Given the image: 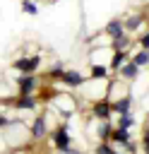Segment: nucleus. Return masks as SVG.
Masks as SVG:
<instances>
[{"label": "nucleus", "instance_id": "nucleus-1", "mask_svg": "<svg viewBox=\"0 0 149 154\" xmlns=\"http://www.w3.org/2000/svg\"><path fill=\"white\" fill-rule=\"evenodd\" d=\"M48 140H50V147L58 149V152H70L72 149V135H70L67 123H58L55 128H50Z\"/></svg>", "mask_w": 149, "mask_h": 154}, {"label": "nucleus", "instance_id": "nucleus-2", "mask_svg": "<svg viewBox=\"0 0 149 154\" xmlns=\"http://www.w3.org/2000/svg\"><path fill=\"white\" fill-rule=\"evenodd\" d=\"M106 89H108V79H94V77H87V79H84V84H82L77 91H79L84 99L96 101V99L106 96Z\"/></svg>", "mask_w": 149, "mask_h": 154}, {"label": "nucleus", "instance_id": "nucleus-3", "mask_svg": "<svg viewBox=\"0 0 149 154\" xmlns=\"http://www.w3.org/2000/svg\"><path fill=\"white\" fill-rule=\"evenodd\" d=\"M17 84V91L22 94H36L41 87V77L36 72H17V77H12Z\"/></svg>", "mask_w": 149, "mask_h": 154}, {"label": "nucleus", "instance_id": "nucleus-4", "mask_svg": "<svg viewBox=\"0 0 149 154\" xmlns=\"http://www.w3.org/2000/svg\"><path fill=\"white\" fill-rule=\"evenodd\" d=\"M48 132H50L48 116H46V113H38V116H34V120H31V125H29L31 142H43V140H48Z\"/></svg>", "mask_w": 149, "mask_h": 154}, {"label": "nucleus", "instance_id": "nucleus-5", "mask_svg": "<svg viewBox=\"0 0 149 154\" xmlns=\"http://www.w3.org/2000/svg\"><path fill=\"white\" fill-rule=\"evenodd\" d=\"M43 58L38 53H31V55H19L12 60V70L14 72H38Z\"/></svg>", "mask_w": 149, "mask_h": 154}, {"label": "nucleus", "instance_id": "nucleus-6", "mask_svg": "<svg viewBox=\"0 0 149 154\" xmlns=\"http://www.w3.org/2000/svg\"><path fill=\"white\" fill-rule=\"evenodd\" d=\"M41 106L43 103L38 101L36 94H22V91H17L12 96V108L14 111H38Z\"/></svg>", "mask_w": 149, "mask_h": 154}, {"label": "nucleus", "instance_id": "nucleus-7", "mask_svg": "<svg viewBox=\"0 0 149 154\" xmlns=\"http://www.w3.org/2000/svg\"><path fill=\"white\" fill-rule=\"evenodd\" d=\"M89 113H91L94 118H99V120H113V116H115V113H113V106H111V99H106V96L91 101Z\"/></svg>", "mask_w": 149, "mask_h": 154}, {"label": "nucleus", "instance_id": "nucleus-8", "mask_svg": "<svg viewBox=\"0 0 149 154\" xmlns=\"http://www.w3.org/2000/svg\"><path fill=\"white\" fill-rule=\"evenodd\" d=\"M144 22H147V17H144V12H130V14H125L123 17V26H125V31L127 34H139L142 29H144Z\"/></svg>", "mask_w": 149, "mask_h": 154}, {"label": "nucleus", "instance_id": "nucleus-9", "mask_svg": "<svg viewBox=\"0 0 149 154\" xmlns=\"http://www.w3.org/2000/svg\"><path fill=\"white\" fill-rule=\"evenodd\" d=\"M139 72H142V67H137L132 60H125V63L118 67V72H115V75H118V77H123L125 82H130V84H132L135 79H139Z\"/></svg>", "mask_w": 149, "mask_h": 154}, {"label": "nucleus", "instance_id": "nucleus-10", "mask_svg": "<svg viewBox=\"0 0 149 154\" xmlns=\"http://www.w3.org/2000/svg\"><path fill=\"white\" fill-rule=\"evenodd\" d=\"M84 79H87V77H84L79 70H65L60 84H65V87H70V89H79V87L84 84Z\"/></svg>", "mask_w": 149, "mask_h": 154}, {"label": "nucleus", "instance_id": "nucleus-11", "mask_svg": "<svg viewBox=\"0 0 149 154\" xmlns=\"http://www.w3.org/2000/svg\"><path fill=\"white\" fill-rule=\"evenodd\" d=\"M132 43H135V38H132V34H127V31H123V34H118V36L111 38V48H113V51H130Z\"/></svg>", "mask_w": 149, "mask_h": 154}, {"label": "nucleus", "instance_id": "nucleus-12", "mask_svg": "<svg viewBox=\"0 0 149 154\" xmlns=\"http://www.w3.org/2000/svg\"><path fill=\"white\" fill-rule=\"evenodd\" d=\"M111 106H113V113H115V116H118V113H127V111H132V106H135V96H132V94H125V96L111 101Z\"/></svg>", "mask_w": 149, "mask_h": 154}, {"label": "nucleus", "instance_id": "nucleus-13", "mask_svg": "<svg viewBox=\"0 0 149 154\" xmlns=\"http://www.w3.org/2000/svg\"><path fill=\"white\" fill-rule=\"evenodd\" d=\"M132 140V135H130V130L127 128H120V125H113V130H111V142L120 149L125 142H130Z\"/></svg>", "mask_w": 149, "mask_h": 154}, {"label": "nucleus", "instance_id": "nucleus-14", "mask_svg": "<svg viewBox=\"0 0 149 154\" xmlns=\"http://www.w3.org/2000/svg\"><path fill=\"white\" fill-rule=\"evenodd\" d=\"M123 31H125L123 17H111V19L106 22V26H103V34H106L108 38H113V36H118V34H123Z\"/></svg>", "mask_w": 149, "mask_h": 154}, {"label": "nucleus", "instance_id": "nucleus-15", "mask_svg": "<svg viewBox=\"0 0 149 154\" xmlns=\"http://www.w3.org/2000/svg\"><path fill=\"white\" fill-rule=\"evenodd\" d=\"M130 60L137 65V67H147L149 65V51L147 48H130Z\"/></svg>", "mask_w": 149, "mask_h": 154}, {"label": "nucleus", "instance_id": "nucleus-16", "mask_svg": "<svg viewBox=\"0 0 149 154\" xmlns=\"http://www.w3.org/2000/svg\"><path fill=\"white\" fill-rule=\"evenodd\" d=\"M89 77H94V79H108L111 77L108 63H91L89 65Z\"/></svg>", "mask_w": 149, "mask_h": 154}, {"label": "nucleus", "instance_id": "nucleus-17", "mask_svg": "<svg viewBox=\"0 0 149 154\" xmlns=\"http://www.w3.org/2000/svg\"><path fill=\"white\" fill-rule=\"evenodd\" d=\"M62 75H65V63H62V60H55V63H53V67L46 72L48 82H60V79H62Z\"/></svg>", "mask_w": 149, "mask_h": 154}, {"label": "nucleus", "instance_id": "nucleus-18", "mask_svg": "<svg viewBox=\"0 0 149 154\" xmlns=\"http://www.w3.org/2000/svg\"><path fill=\"white\" fill-rule=\"evenodd\" d=\"M115 125H120V128H135L137 125V118L132 116V111H127V113H118V120H115Z\"/></svg>", "mask_w": 149, "mask_h": 154}, {"label": "nucleus", "instance_id": "nucleus-19", "mask_svg": "<svg viewBox=\"0 0 149 154\" xmlns=\"http://www.w3.org/2000/svg\"><path fill=\"white\" fill-rule=\"evenodd\" d=\"M19 7H22V12H24V14H31V17H34V14H38V5H36L34 0H22V5H19Z\"/></svg>", "mask_w": 149, "mask_h": 154}, {"label": "nucleus", "instance_id": "nucleus-20", "mask_svg": "<svg viewBox=\"0 0 149 154\" xmlns=\"http://www.w3.org/2000/svg\"><path fill=\"white\" fill-rule=\"evenodd\" d=\"M137 46L149 51V31H139V34H137Z\"/></svg>", "mask_w": 149, "mask_h": 154}, {"label": "nucleus", "instance_id": "nucleus-21", "mask_svg": "<svg viewBox=\"0 0 149 154\" xmlns=\"http://www.w3.org/2000/svg\"><path fill=\"white\" fill-rule=\"evenodd\" d=\"M139 147L149 154V130H142V137H139Z\"/></svg>", "mask_w": 149, "mask_h": 154}]
</instances>
